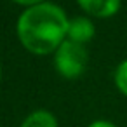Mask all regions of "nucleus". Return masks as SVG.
<instances>
[{"label": "nucleus", "instance_id": "nucleus-1", "mask_svg": "<svg viewBox=\"0 0 127 127\" xmlns=\"http://www.w3.org/2000/svg\"><path fill=\"white\" fill-rule=\"evenodd\" d=\"M68 26L70 18L66 11L47 0L19 14L16 21V37L30 54L49 56L68 38Z\"/></svg>", "mask_w": 127, "mask_h": 127}, {"label": "nucleus", "instance_id": "nucleus-2", "mask_svg": "<svg viewBox=\"0 0 127 127\" xmlns=\"http://www.w3.org/2000/svg\"><path fill=\"white\" fill-rule=\"evenodd\" d=\"M52 58L56 71L66 80H75L82 77L89 63V52L85 45L75 44L68 38L59 45V49L52 54Z\"/></svg>", "mask_w": 127, "mask_h": 127}, {"label": "nucleus", "instance_id": "nucleus-3", "mask_svg": "<svg viewBox=\"0 0 127 127\" xmlns=\"http://www.w3.org/2000/svg\"><path fill=\"white\" fill-rule=\"evenodd\" d=\"M75 2L89 18L97 19L113 18L122 7V0H75Z\"/></svg>", "mask_w": 127, "mask_h": 127}, {"label": "nucleus", "instance_id": "nucleus-4", "mask_svg": "<svg viewBox=\"0 0 127 127\" xmlns=\"http://www.w3.org/2000/svg\"><path fill=\"white\" fill-rule=\"evenodd\" d=\"M96 35V26L94 21L89 16H77L70 19V26H68V40L85 45L89 44Z\"/></svg>", "mask_w": 127, "mask_h": 127}, {"label": "nucleus", "instance_id": "nucleus-5", "mask_svg": "<svg viewBox=\"0 0 127 127\" xmlns=\"http://www.w3.org/2000/svg\"><path fill=\"white\" fill-rule=\"evenodd\" d=\"M19 127H59V124L52 111L45 108H38L28 113L25 120L19 124Z\"/></svg>", "mask_w": 127, "mask_h": 127}, {"label": "nucleus", "instance_id": "nucleus-6", "mask_svg": "<svg viewBox=\"0 0 127 127\" xmlns=\"http://www.w3.org/2000/svg\"><path fill=\"white\" fill-rule=\"evenodd\" d=\"M113 82H115V87L118 89V92L127 97V59L120 61L118 66L115 68Z\"/></svg>", "mask_w": 127, "mask_h": 127}, {"label": "nucleus", "instance_id": "nucleus-7", "mask_svg": "<svg viewBox=\"0 0 127 127\" xmlns=\"http://www.w3.org/2000/svg\"><path fill=\"white\" fill-rule=\"evenodd\" d=\"M11 2H14V4H18L21 7L28 9V7H35L38 4H44V2H47V0H11Z\"/></svg>", "mask_w": 127, "mask_h": 127}, {"label": "nucleus", "instance_id": "nucleus-8", "mask_svg": "<svg viewBox=\"0 0 127 127\" xmlns=\"http://www.w3.org/2000/svg\"><path fill=\"white\" fill-rule=\"evenodd\" d=\"M87 127H118V125H115V124H113V122H110V120L99 118V120H92Z\"/></svg>", "mask_w": 127, "mask_h": 127}, {"label": "nucleus", "instance_id": "nucleus-9", "mask_svg": "<svg viewBox=\"0 0 127 127\" xmlns=\"http://www.w3.org/2000/svg\"><path fill=\"white\" fill-rule=\"evenodd\" d=\"M0 80H2V61H0Z\"/></svg>", "mask_w": 127, "mask_h": 127}]
</instances>
